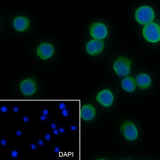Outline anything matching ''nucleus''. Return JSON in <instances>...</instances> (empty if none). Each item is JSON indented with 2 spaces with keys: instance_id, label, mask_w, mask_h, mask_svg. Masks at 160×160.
<instances>
[{
  "instance_id": "obj_1",
  "label": "nucleus",
  "mask_w": 160,
  "mask_h": 160,
  "mask_svg": "<svg viewBox=\"0 0 160 160\" xmlns=\"http://www.w3.org/2000/svg\"><path fill=\"white\" fill-rule=\"evenodd\" d=\"M99 77L97 69L70 53L66 56L57 73L48 75L49 89L46 101L75 100Z\"/></svg>"
},
{
  "instance_id": "obj_2",
  "label": "nucleus",
  "mask_w": 160,
  "mask_h": 160,
  "mask_svg": "<svg viewBox=\"0 0 160 160\" xmlns=\"http://www.w3.org/2000/svg\"><path fill=\"white\" fill-rule=\"evenodd\" d=\"M114 33L113 19L108 15L99 12L89 15L79 28L78 52L91 62L106 59L112 49Z\"/></svg>"
},
{
  "instance_id": "obj_3",
  "label": "nucleus",
  "mask_w": 160,
  "mask_h": 160,
  "mask_svg": "<svg viewBox=\"0 0 160 160\" xmlns=\"http://www.w3.org/2000/svg\"><path fill=\"white\" fill-rule=\"evenodd\" d=\"M127 19L137 43L146 51H160V8L159 1H134L127 11Z\"/></svg>"
},
{
  "instance_id": "obj_4",
  "label": "nucleus",
  "mask_w": 160,
  "mask_h": 160,
  "mask_svg": "<svg viewBox=\"0 0 160 160\" xmlns=\"http://www.w3.org/2000/svg\"><path fill=\"white\" fill-rule=\"evenodd\" d=\"M0 8L1 38L8 34L28 42L39 33L38 17L31 9L22 6Z\"/></svg>"
},
{
  "instance_id": "obj_5",
  "label": "nucleus",
  "mask_w": 160,
  "mask_h": 160,
  "mask_svg": "<svg viewBox=\"0 0 160 160\" xmlns=\"http://www.w3.org/2000/svg\"><path fill=\"white\" fill-rule=\"evenodd\" d=\"M28 53L32 66L41 71L58 66L63 57L61 41L50 34L39 33L28 42Z\"/></svg>"
},
{
  "instance_id": "obj_6",
  "label": "nucleus",
  "mask_w": 160,
  "mask_h": 160,
  "mask_svg": "<svg viewBox=\"0 0 160 160\" xmlns=\"http://www.w3.org/2000/svg\"><path fill=\"white\" fill-rule=\"evenodd\" d=\"M46 87L42 71L32 67L17 74L10 89L13 101H46Z\"/></svg>"
},
{
  "instance_id": "obj_7",
  "label": "nucleus",
  "mask_w": 160,
  "mask_h": 160,
  "mask_svg": "<svg viewBox=\"0 0 160 160\" xmlns=\"http://www.w3.org/2000/svg\"><path fill=\"white\" fill-rule=\"evenodd\" d=\"M27 64L26 54L21 46L9 40L1 42L0 93L3 100H12L8 91L10 80Z\"/></svg>"
},
{
  "instance_id": "obj_8",
  "label": "nucleus",
  "mask_w": 160,
  "mask_h": 160,
  "mask_svg": "<svg viewBox=\"0 0 160 160\" xmlns=\"http://www.w3.org/2000/svg\"><path fill=\"white\" fill-rule=\"evenodd\" d=\"M116 130L120 140L129 147L138 146L144 137L142 123L131 116H126L120 119L117 123Z\"/></svg>"
},
{
  "instance_id": "obj_9",
  "label": "nucleus",
  "mask_w": 160,
  "mask_h": 160,
  "mask_svg": "<svg viewBox=\"0 0 160 160\" xmlns=\"http://www.w3.org/2000/svg\"><path fill=\"white\" fill-rule=\"evenodd\" d=\"M80 159L85 160L92 153L114 147L109 128L106 126L94 133L80 136Z\"/></svg>"
},
{
  "instance_id": "obj_10",
  "label": "nucleus",
  "mask_w": 160,
  "mask_h": 160,
  "mask_svg": "<svg viewBox=\"0 0 160 160\" xmlns=\"http://www.w3.org/2000/svg\"><path fill=\"white\" fill-rule=\"evenodd\" d=\"M86 98L82 99L90 102L95 108L97 115L96 129L99 128L103 123L102 117L110 109L113 108L116 101V95L113 89L107 87L97 88L90 95H87Z\"/></svg>"
},
{
  "instance_id": "obj_11",
  "label": "nucleus",
  "mask_w": 160,
  "mask_h": 160,
  "mask_svg": "<svg viewBox=\"0 0 160 160\" xmlns=\"http://www.w3.org/2000/svg\"><path fill=\"white\" fill-rule=\"evenodd\" d=\"M140 110H141L142 112H140L145 116L149 124L150 131L149 145L150 144V148L154 150H158L160 153L157 149V147L160 148V132H158L153 126V124L160 128V102L158 105L156 103L154 106L147 108V110H142L141 108Z\"/></svg>"
},
{
  "instance_id": "obj_12",
  "label": "nucleus",
  "mask_w": 160,
  "mask_h": 160,
  "mask_svg": "<svg viewBox=\"0 0 160 160\" xmlns=\"http://www.w3.org/2000/svg\"><path fill=\"white\" fill-rule=\"evenodd\" d=\"M113 73L118 78L127 76L134 67L132 59L125 55H120L114 58L111 63Z\"/></svg>"
},
{
  "instance_id": "obj_13",
  "label": "nucleus",
  "mask_w": 160,
  "mask_h": 160,
  "mask_svg": "<svg viewBox=\"0 0 160 160\" xmlns=\"http://www.w3.org/2000/svg\"><path fill=\"white\" fill-rule=\"evenodd\" d=\"M135 68L134 67L127 76L119 79V80H121L120 84L121 88L124 92L129 93H135V91H138L136 83V77L141 70L135 71Z\"/></svg>"
},
{
  "instance_id": "obj_14",
  "label": "nucleus",
  "mask_w": 160,
  "mask_h": 160,
  "mask_svg": "<svg viewBox=\"0 0 160 160\" xmlns=\"http://www.w3.org/2000/svg\"><path fill=\"white\" fill-rule=\"evenodd\" d=\"M20 150L15 148H12L9 150L8 156L10 159L13 160H19L20 159Z\"/></svg>"
},
{
  "instance_id": "obj_15",
  "label": "nucleus",
  "mask_w": 160,
  "mask_h": 160,
  "mask_svg": "<svg viewBox=\"0 0 160 160\" xmlns=\"http://www.w3.org/2000/svg\"><path fill=\"white\" fill-rule=\"evenodd\" d=\"M58 111H59L60 116L64 120H69L72 116V109L70 108V106H68L67 108L63 110Z\"/></svg>"
},
{
  "instance_id": "obj_16",
  "label": "nucleus",
  "mask_w": 160,
  "mask_h": 160,
  "mask_svg": "<svg viewBox=\"0 0 160 160\" xmlns=\"http://www.w3.org/2000/svg\"><path fill=\"white\" fill-rule=\"evenodd\" d=\"M11 107L10 105L8 104L1 103L0 105V114L2 115L7 114L10 113Z\"/></svg>"
},
{
  "instance_id": "obj_17",
  "label": "nucleus",
  "mask_w": 160,
  "mask_h": 160,
  "mask_svg": "<svg viewBox=\"0 0 160 160\" xmlns=\"http://www.w3.org/2000/svg\"><path fill=\"white\" fill-rule=\"evenodd\" d=\"M78 126H81L80 125L78 126V124L75 123H71L68 127V131L72 134H76V133H78L77 130H79L81 131V128H79L81 127H78Z\"/></svg>"
},
{
  "instance_id": "obj_18",
  "label": "nucleus",
  "mask_w": 160,
  "mask_h": 160,
  "mask_svg": "<svg viewBox=\"0 0 160 160\" xmlns=\"http://www.w3.org/2000/svg\"><path fill=\"white\" fill-rule=\"evenodd\" d=\"M62 148L60 146L56 145L53 147L52 149V152L56 156V157H57L58 156V158L61 157V155L62 156H63V153L62 152Z\"/></svg>"
},
{
  "instance_id": "obj_19",
  "label": "nucleus",
  "mask_w": 160,
  "mask_h": 160,
  "mask_svg": "<svg viewBox=\"0 0 160 160\" xmlns=\"http://www.w3.org/2000/svg\"><path fill=\"white\" fill-rule=\"evenodd\" d=\"M22 108L19 105H14L11 107L10 113L14 115H20V113L21 112Z\"/></svg>"
},
{
  "instance_id": "obj_20",
  "label": "nucleus",
  "mask_w": 160,
  "mask_h": 160,
  "mask_svg": "<svg viewBox=\"0 0 160 160\" xmlns=\"http://www.w3.org/2000/svg\"><path fill=\"white\" fill-rule=\"evenodd\" d=\"M9 147V141L7 137L0 138V147L1 148H8Z\"/></svg>"
},
{
  "instance_id": "obj_21",
  "label": "nucleus",
  "mask_w": 160,
  "mask_h": 160,
  "mask_svg": "<svg viewBox=\"0 0 160 160\" xmlns=\"http://www.w3.org/2000/svg\"><path fill=\"white\" fill-rule=\"evenodd\" d=\"M53 136L52 133L49 132H46L42 135V137L45 140L47 143H49L53 141L54 140Z\"/></svg>"
},
{
  "instance_id": "obj_22",
  "label": "nucleus",
  "mask_w": 160,
  "mask_h": 160,
  "mask_svg": "<svg viewBox=\"0 0 160 160\" xmlns=\"http://www.w3.org/2000/svg\"><path fill=\"white\" fill-rule=\"evenodd\" d=\"M50 118L51 117L50 116H46V115L40 114L39 117H38V120L40 122L42 123H46L47 125L48 123L51 120Z\"/></svg>"
},
{
  "instance_id": "obj_23",
  "label": "nucleus",
  "mask_w": 160,
  "mask_h": 160,
  "mask_svg": "<svg viewBox=\"0 0 160 160\" xmlns=\"http://www.w3.org/2000/svg\"><path fill=\"white\" fill-rule=\"evenodd\" d=\"M40 148L39 147V146L35 141L31 142L28 145V149H29V150L31 152H34V153H37Z\"/></svg>"
},
{
  "instance_id": "obj_24",
  "label": "nucleus",
  "mask_w": 160,
  "mask_h": 160,
  "mask_svg": "<svg viewBox=\"0 0 160 160\" xmlns=\"http://www.w3.org/2000/svg\"><path fill=\"white\" fill-rule=\"evenodd\" d=\"M20 117L21 121L23 124H27V125L30 124L31 119L29 115H20Z\"/></svg>"
},
{
  "instance_id": "obj_25",
  "label": "nucleus",
  "mask_w": 160,
  "mask_h": 160,
  "mask_svg": "<svg viewBox=\"0 0 160 160\" xmlns=\"http://www.w3.org/2000/svg\"><path fill=\"white\" fill-rule=\"evenodd\" d=\"M47 125L49 130L57 129L59 127V124L56 123V122L54 120H52L51 119L48 123Z\"/></svg>"
},
{
  "instance_id": "obj_26",
  "label": "nucleus",
  "mask_w": 160,
  "mask_h": 160,
  "mask_svg": "<svg viewBox=\"0 0 160 160\" xmlns=\"http://www.w3.org/2000/svg\"><path fill=\"white\" fill-rule=\"evenodd\" d=\"M35 141L36 142L40 148H43L47 144L46 142L42 137L36 140Z\"/></svg>"
},
{
  "instance_id": "obj_27",
  "label": "nucleus",
  "mask_w": 160,
  "mask_h": 160,
  "mask_svg": "<svg viewBox=\"0 0 160 160\" xmlns=\"http://www.w3.org/2000/svg\"><path fill=\"white\" fill-rule=\"evenodd\" d=\"M58 131L60 134V136H63L65 135L67 133V129L66 126H60L59 125V127L58 128Z\"/></svg>"
},
{
  "instance_id": "obj_28",
  "label": "nucleus",
  "mask_w": 160,
  "mask_h": 160,
  "mask_svg": "<svg viewBox=\"0 0 160 160\" xmlns=\"http://www.w3.org/2000/svg\"><path fill=\"white\" fill-rule=\"evenodd\" d=\"M40 114L51 117V110L49 108H42L40 112Z\"/></svg>"
},
{
  "instance_id": "obj_29",
  "label": "nucleus",
  "mask_w": 160,
  "mask_h": 160,
  "mask_svg": "<svg viewBox=\"0 0 160 160\" xmlns=\"http://www.w3.org/2000/svg\"><path fill=\"white\" fill-rule=\"evenodd\" d=\"M14 136L16 138H21L23 136V131L21 129H17L14 131Z\"/></svg>"
},
{
  "instance_id": "obj_30",
  "label": "nucleus",
  "mask_w": 160,
  "mask_h": 160,
  "mask_svg": "<svg viewBox=\"0 0 160 160\" xmlns=\"http://www.w3.org/2000/svg\"><path fill=\"white\" fill-rule=\"evenodd\" d=\"M52 134L53 136H55V137H58L60 136L58 129H52Z\"/></svg>"
}]
</instances>
